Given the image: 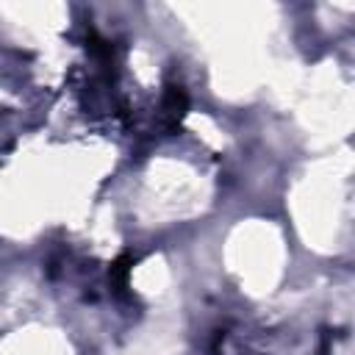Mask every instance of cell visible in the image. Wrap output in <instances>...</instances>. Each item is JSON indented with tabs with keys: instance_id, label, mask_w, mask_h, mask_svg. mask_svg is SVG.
Returning a JSON list of instances; mask_svg holds the SVG:
<instances>
[{
	"instance_id": "1",
	"label": "cell",
	"mask_w": 355,
	"mask_h": 355,
	"mask_svg": "<svg viewBox=\"0 0 355 355\" xmlns=\"http://www.w3.org/2000/svg\"><path fill=\"white\" fill-rule=\"evenodd\" d=\"M133 263H136V255L119 252L111 261V266H108V286H111V294L119 297V300H130V272H133Z\"/></svg>"
},
{
	"instance_id": "2",
	"label": "cell",
	"mask_w": 355,
	"mask_h": 355,
	"mask_svg": "<svg viewBox=\"0 0 355 355\" xmlns=\"http://www.w3.org/2000/svg\"><path fill=\"white\" fill-rule=\"evenodd\" d=\"M164 111L169 116V130H178L180 119L189 111V94H186V89L180 83H166V89H164Z\"/></svg>"
}]
</instances>
